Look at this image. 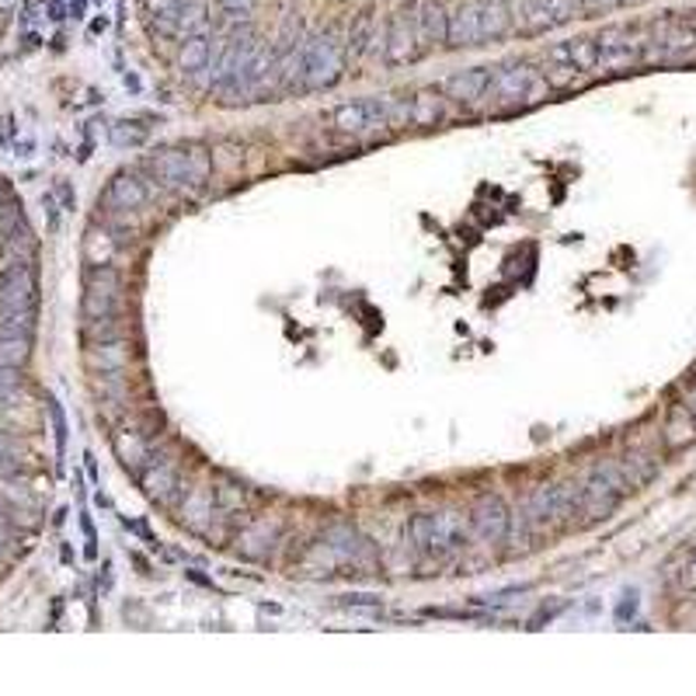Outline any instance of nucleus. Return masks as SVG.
<instances>
[{"mask_svg":"<svg viewBox=\"0 0 696 696\" xmlns=\"http://www.w3.org/2000/svg\"><path fill=\"white\" fill-rule=\"evenodd\" d=\"M115 251H119V237H112L109 231H98V227H91V231H88L85 255H88V261H91V265H112Z\"/></svg>","mask_w":696,"mask_h":696,"instance_id":"nucleus-27","label":"nucleus"},{"mask_svg":"<svg viewBox=\"0 0 696 696\" xmlns=\"http://www.w3.org/2000/svg\"><path fill=\"white\" fill-rule=\"evenodd\" d=\"M35 272L29 261H14L11 269L0 276V311H35Z\"/></svg>","mask_w":696,"mask_h":696,"instance_id":"nucleus-16","label":"nucleus"},{"mask_svg":"<svg viewBox=\"0 0 696 696\" xmlns=\"http://www.w3.org/2000/svg\"><path fill=\"white\" fill-rule=\"evenodd\" d=\"M627 491H630V481L624 474V463L620 460H599L582 481V516L588 523H599V519L613 516V508L624 502Z\"/></svg>","mask_w":696,"mask_h":696,"instance_id":"nucleus-6","label":"nucleus"},{"mask_svg":"<svg viewBox=\"0 0 696 696\" xmlns=\"http://www.w3.org/2000/svg\"><path fill=\"white\" fill-rule=\"evenodd\" d=\"M582 512V484H540L523 505V519L534 529H558Z\"/></svg>","mask_w":696,"mask_h":696,"instance_id":"nucleus-7","label":"nucleus"},{"mask_svg":"<svg viewBox=\"0 0 696 696\" xmlns=\"http://www.w3.org/2000/svg\"><path fill=\"white\" fill-rule=\"evenodd\" d=\"M216 495L213 487H192L186 502H181V523H186L189 529H195V534H206L213 516H216Z\"/></svg>","mask_w":696,"mask_h":696,"instance_id":"nucleus-22","label":"nucleus"},{"mask_svg":"<svg viewBox=\"0 0 696 696\" xmlns=\"http://www.w3.org/2000/svg\"><path fill=\"white\" fill-rule=\"evenodd\" d=\"M22 391V373L14 370V366H0V401L11 404Z\"/></svg>","mask_w":696,"mask_h":696,"instance_id":"nucleus-32","label":"nucleus"},{"mask_svg":"<svg viewBox=\"0 0 696 696\" xmlns=\"http://www.w3.org/2000/svg\"><path fill=\"white\" fill-rule=\"evenodd\" d=\"M412 18L422 38V49L428 53L433 46H446V25H449V8L442 0H412Z\"/></svg>","mask_w":696,"mask_h":696,"instance_id":"nucleus-17","label":"nucleus"},{"mask_svg":"<svg viewBox=\"0 0 696 696\" xmlns=\"http://www.w3.org/2000/svg\"><path fill=\"white\" fill-rule=\"evenodd\" d=\"M582 11H585L582 0H523L519 4V18L529 32H547L554 25H564Z\"/></svg>","mask_w":696,"mask_h":696,"instance_id":"nucleus-15","label":"nucleus"},{"mask_svg":"<svg viewBox=\"0 0 696 696\" xmlns=\"http://www.w3.org/2000/svg\"><path fill=\"white\" fill-rule=\"evenodd\" d=\"M139 487H143V495L160 502V505H168L175 495H178V487H181V478H178V467L171 460H157L150 457L147 463L139 467Z\"/></svg>","mask_w":696,"mask_h":696,"instance_id":"nucleus-18","label":"nucleus"},{"mask_svg":"<svg viewBox=\"0 0 696 696\" xmlns=\"http://www.w3.org/2000/svg\"><path fill=\"white\" fill-rule=\"evenodd\" d=\"M383 53H386V64L391 67L415 64V59L425 53L418 29H415V18H412V8H401V11L391 14V25H386V35H383Z\"/></svg>","mask_w":696,"mask_h":696,"instance_id":"nucleus-13","label":"nucleus"},{"mask_svg":"<svg viewBox=\"0 0 696 696\" xmlns=\"http://www.w3.org/2000/svg\"><path fill=\"white\" fill-rule=\"evenodd\" d=\"M91 366L98 370V377L126 373V366H130V341H126V335L105 338V341H91Z\"/></svg>","mask_w":696,"mask_h":696,"instance_id":"nucleus-21","label":"nucleus"},{"mask_svg":"<svg viewBox=\"0 0 696 696\" xmlns=\"http://www.w3.org/2000/svg\"><path fill=\"white\" fill-rule=\"evenodd\" d=\"M119 303H122V276L112 265H91L85 276V327L91 341L119 338Z\"/></svg>","mask_w":696,"mask_h":696,"instance_id":"nucleus-4","label":"nucleus"},{"mask_svg":"<svg viewBox=\"0 0 696 696\" xmlns=\"http://www.w3.org/2000/svg\"><path fill=\"white\" fill-rule=\"evenodd\" d=\"M467 516H470V540L495 547L508 537L512 516H508V508L498 495H481L474 505H470Z\"/></svg>","mask_w":696,"mask_h":696,"instance_id":"nucleus-12","label":"nucleus"},{"mask_svg":"<svg viewBox=\"0 0 696 696\" xmlns=\"http://www.w3.org/2000/svg\"><path fill=\"white\" fill-rule=\"evenodd\" d=\"M487 43L484 35V8L481 0H457L449 8V25H446V46H481Z\"/></svg>","mask_w":696,"mask_h":696,"instance_id":"nucleus-14","label":"nucleus"},{"mask_svg":"<svg viewBox=\"0 0 696 696\" xmlns=\"http://www.w3.org/2000/svg\"><path fill=\"white\" fill-rule=\"evenodd\" d=\"M377 43V25H373V14H359V22L352 29V53L366 56Z\"/></svg>","mask_w":696,"mask_h":696,"instance_id":"nucleus-31","label":"nucleus"},{"mask_svg":"<svg viewBox=\"0 0 696 696\" xmlns=\"http://www.w3.org/2000/svg\"><path fill=\"white\" fill-rule=\"evenodd\" d=\"M693 436H696V422H693V415L686 412V404L675 407L672 418H669V425H665V439H669V446H683V442H689Z\"/></svg>","mask_w":696,"mask_h":696,"instance_id":"nucleus-29","label":"nucleus"},{"mask_svg":"<svg viewBox=\"0 0 696 696\" xmlns=\"http://www.w3.org/2000/svg\"><path fill=\"white\" fill-rule=\"evenodd\" d=\"M332 126L345 136H377L412 126V98H359L332 112Z\"/></svg>","mask_w":696,"mask_h":696,"instance_id":"nucleus-2","label":"nucleus"},{"mask_svg":"<svg viewBox=\"0 0 696 696\" xmlns=\"http://www.w3.org/2000/svg\"><path fill=\"white\" fill-rule=\"evenodd\" d=\"M487 80H491V67H470V70H460L453 77H446L442 94L449 101H457V105H463V109H481Z\"/></svg>","mask_w":696,"mask_h":696,"instance_id":"nucleus-19","label":"nucleus"},{"mask_svg":"<svg viewBox=\"0 0 696 696\" xmlns=\"http://www.w3.org/2000/svg\"><path fill=\"white\" fill-rule=\"evenodd\" d=\"M32 356V335H0V366L22 370Z\"/></svg>","mask_w":696,"mask_h":696,"instance_id":"nucleus-28","label":"nucleus"},{"mask_svg":"<svg viewBox=\"0 0 696 696\" xmlns=\"http://www.w3.org/2000/svg\"><path fill=\"white\" fill-rule=\"evenodd\" d=\"M258 38L251 35V32H237V35H231V38H223V43L213 49V56H210V85L216 88V91H227L234 80L240 77V70L251 64V56L258 53Z\"/></svg>","mask_w":696,"mask_h":696,"instance_id":"nucleus-10","label":"nucleus"},{"mask_svg":"<svg viewBox=\"0 0 696 696\" xmlns=\"http://www.w3.org/2000/svg\"><path fill=\"white\" fill-rule=\"evenodd\" d=\"M18 4V0H0V11H11Z\"/></svg>","mask_w":696,"mask_h":696,"instance_id":"nucleus-39","label":"nucleus"},{"mask_svg":"<svg viewBox=\"0 0 696 696\" xmlns=\"http://www.w3.org/2000/svg\"><path fill=\"white\" fill-rule=\"evenodd\" d=\"M585 11H606V8H620L627 0H582Z\"/></svg>","mask_w":696,"mask_h":696,"instance_id":"nucleus-36","label":"nucleus"},{"mask_svg":"<svg viewBox=\"0 0 696 696\" xmlns=\"http://www.w3.org/2000/svg\"><path fill=\"white\" fill-rule=\"evenodd\" d=\"M147 171L157 189L189 195L210 186L213 157L206 154V147H195V143L192 147H160L147 157Z\"/></svg>","mask_w":696,"mask_h":696,"instance_id":"nucleus-3","label":"nucleus"},{"mask_svg":"<svg viewBox=\"0 0 696 696\" xmlns=\"http://www.w3.org/2000/svg\"><path fill=\"white\" fill-rule=\"evenodd\" d=\"M276 534H279V523H276V519H255V523L240 534V540H237L240 554H244V558H261L265 550L272 547Z\"/></svg>","mask_w":696,"mask_h":696,"instance_id":"nucleus-25","label":"nucleus"},{"mask_svg":"<svg viewBox=\"0 0 696 696\" xmlns=\"http://www.w3.org/2000/svg\"><path fill=\"white\" fill-rule=\"evenodd\" d=\"M154 192H157V186L143 178L139 171H119L105 186V192H101V206L109 213H136L154 199Z\"/></svg>","mask_w":696,"mask_h":696,"instance_id":"nucleus-11","label":"nucleus"},{"mask_svg":"<svg viewBox=\"0 0 696 696\" xmlns=\"http://www.w3.org/2000/svg\"><path fill=\"white\" fill-rule=\"evenodd\" d=\"M327 554H335L338 561L345 564H370L373 561V547L366 537H359L352 526H332L324 534V543H321Z\"/></svg>","mask_w":696,"mask_h":696,"instance_id":"nucleus-20","label":"nucleus"},{"mask_svg":"<svg viewBox=\"0 0 696 696\" xmlns=\"http://www.w3.org/2000/svg\"><path fill=\"white\" fill-rule=\"evenodd\" d=\"M446 115V98L422 91L412 98V126H436V122Z\"/></svg>","mask_w":696,"mask_h":696,"instance_id":"nucleus-26","label":"nucleus"},{"mask_svg":"<svg viewBox=\"0 0 696 696\" xmlns=\"http://www.w3.org/2000/svg\"><path fill=\"white\" fill-rule=\"evenodd\" d=\"M547 91H550L547 74H540L529 64H519V59H512V64L491 67V80L484 88L481 109L495 112V115H508V112H519L529 105H540Z\"/></svg>","mask_w":696,"mask_h":696,"instance_id":"nucleus-1","label":"nucleus"},{"mask_svg":"<svg viewBox=\"0 0 696 696\" xmlns=\"http://www.w3.org/2000/svg\"><path fill=\"white\" fill-rule=\"evenodd\" d=\"M147 126H143V122H130V119H122V122H115L112 126V143L115 147H139L143 139H147Z\"/></svg>","mask_w":696,"mask_h":696,"instance_id":"nucleus-30","label":"nucleus"},{"mask_svg":"<svg viewBox=\"0 0 696 696\" xmlns=\"http://www.w3.org/2000/svg\"><path fill=\"white\" fill-rule=\"evenodd\" d=\"M112 446H115V453H119L122 467H126V470H136V474H139V467L154 457L150 442L143 439V433H133V428H119V433L112 436Z\"/></svg>","mask_w":696,"mask_h":696,"instance_id":"nucleus-24","label":"nucleus"},{"mask_svg":"<svg viewBox=\"0 0 696 696\" xmlns=\"http://www.w3.org/2000/svg\"><path fill=\"white\" fill-rule=\"evenodd\" d=\"M258 0H220V8L227 11L231 18H248L255 11Z\"/></svg>","mask_w":696,"mask_h":696,"instance_id":"nucleus-34","label":"nucleus"},{"mask_svg":"<svg viewBox=\"0 0 696 696\" xmlns=\"http://www.w3.org/2000/svg\"><path fill=\"white\" fill-rule=\"evenodd\" d=\"M345 74V49L332 35H314L303 43V74L300 88L303 91H324L335 88Z\"/></svg>","mask_w":696,"mask_h":696,"instance_id":"nucleus-8","label":"nucleus"},{"mask_svg":"<svg viewBox=\"0 0 696 696\" xmlns=\"http://www.w3.org/2000/svg\"><path fill=\"white\" fill-rule=\"evenodd\" d=\"M85 4H88V0H70V11H74V18H80V14H85Z\"/></svg>","mask_w":696,"mask_h":696,"instance_id":"nucleus-37","label":"nucleus"},{"mask_svg":"<svg viewBox=\"0 0 696 696\" xmlns=\"http://www.w3.org/2000/svg\"><path fill=\"white\" fill-rule=\"evenodd\" d=\"M683 585H686V588H696V550L689 554L686 568H683Z\"/></svg>","mask_w":696,"mask_h":696,"instance_id":"nucleus-35","label":"nucleus"},{"mask_svg":"<svg viewBox=\"0 0 696 696\" xmlns=\"http://www.w3.org/2000/svg\"><path fill=\"white\" fill-rule=\"evenodd\" d=\"M686 412H689V415H693V422H696V391L686 397Z\"/></svg>","mask_w":696,"mask_h":696,"instance_id":"nucleus-38","label":"nucleus"},{"mask_svg":"<svg viewBox=\"0 0 696 696\" xmlns=\"http://www.w3.org/2000/svg\"><path fill=\"white\" fill-rule=\"evenodd\" d=\"M210 56H213V35L210 32H192V35H186V43H181L178 67L186 77H195L210 67Z\"/></svg>","mask_w":696,"mask_h":696,"instance_id":"nucleus-23","label":"nucleus"},{"mask_svg":"<svg viewBox=\"0 0 696 696\" xmlns=\"http://www.w3.org/2000/svg\"><path fill=\"white\" fill-rule=\"evenodd\" d=\"M648 56V43L638 32L627 29H606L596 35V74H624L638 67Z\"/></svg>","mask_w":696,"mask_h":696,"instance_id":"nucleus-9","label":"nucleus"},{"mask_svg":"<svg viewBox=\"0 0 696 696\" xmlns=\"http://www.w3.org/2000/svg\"><path fill=\"white\" fill-rule=\"evenodd\" d=\"M49 422H53V436H56V453L64 457L67 449V418H64V407L56 401H49Z\"/></svg>","mask_w":696,"mask_h":696,"instance_id":"nucleus-33","label":"nucleus"},{"mask_svg":"<svg viewBox=\"0 0 696 696\" xmlns=\"http://www.w3.org/2000/svg\"><path fill=\"white\" fill-rule=\"evenodd\" d=\"M407 543L418 554L428 558H449L470 543V516L460 508H439V512H418L407 523Z\"/></svg>","mask_w":696,"mask_h":696,"instance_id":"nucleus-5","label":"nucleus"}]
</instances>
